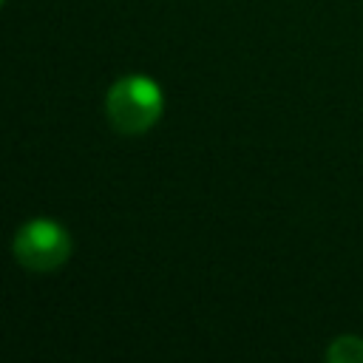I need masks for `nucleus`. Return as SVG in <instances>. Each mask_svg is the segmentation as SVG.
I'll list each match as a JSON object with an SVG mask.
<instances>
[{
	"mask_svg": "<svg viewBox=\"0 0 363 363\" xmlns=\"http://www.w3.org/2000/svg\"><path fill=\"white\" fill-rule=\"evenodd\" d=\"M326 360L332 363H363V337L360 335H340L329 343Z\"/></svg>",
	"mask_w": 363,
	"mask_h": 363,
	"instance_id": "obj_3",
	"label": "nucleus"
},
{
	"mask_svg": "<svg viewBox=\"0 0 363 363\" xmlns=\"http://www.w3.org/2000/svg\"><path fill=\"white\" fill-rule=\"evenodd\" d=\"M0 6H3V0H0Z\"/></svg>",
	"mask_w": 363,
	"mask_h": 363,
	"instance_id": "obj_4",
	"label": "nucleus"
},
{
	"mask_svg": "<svg viewBox=\"0 0 363 363\" xmlns=\"http://www.w3.org/2000/svg\"><path fill=\"white\" fill-rule=\"evenodd\" d=\"M14 258L31 272H51L71 255V235L54 218H31L14 235Z\"/></svg>",
	"mask_w": 363,
	"mask_h": 363,
	"instance_id": "obj_2",
	"label": "nucleus"
},
{
	"mask_svg": "<svg viewBox=\"0 0 363 363\" xmlns=\"http://www.w3.org/2000/svg\"><path fill=\"white\" fill-rule=\"evenodd\" d=\"M162 111H164L162 88L150 77L130 74L116 79L108 88V96H105L108 122L125 136H139L150 130L159 122Z\"/></svg>",
	"mask_w": 363,
	"mask_h": 363,
	"instance_id": "obj_1",
	"label": "nucleus"
}]
</instances>
